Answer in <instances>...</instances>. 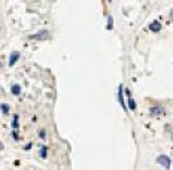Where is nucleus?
<instances>
[{
    "instance_id": "f257e3e1",
    "label": "nucleus",
    "mask_w": 173,
    "mask_h": 170,
    "mask_svg": "<svg viewBox=\"0 0 173 170\" xmlns=\"http://www.w3.org/2000/svg\"><path fill=\"white\" fill-rule=\"evenodd\" d=\"M49 36H51V33L48 30H40V31L34 33V34H30L29 39L30 41H46V39H49Z\"/></svg>"
},
{
    "instance_id": "f03ea898",
    "label": "nucleus",
    "mask_w": 173,
    "mask_h": 170,
    "mask_svg": "<svg viewBox=\"0 0 173 170\" xmlns=\"http://www.w3.org/2000/svg\"><path fill=\"white\" fill-rule=\"evenodd\" d=\"M157 163H158V164H161L164 169H170L172 160L169 158L167 155H158V157H157Z\"/></svg>"
},
{
    "instance_id": "7ed1b4c3",
    "label": "nucleus",
    "mask_w": 173,
    "mask_h": 170,
    "mask_svg": "<svg viewBox=\"0 0 173 170\" xmlns=\"http://www.w3.org/2000/svg\"><path fill=\"white\" fill-rule=\"evenodd\" d=\"M20 57H21V54H20V52L18 51H14V52H10V55H9V61H8V64H9V66L12 67V66H14V64L20 60Z\"/></svg>"
},
{
    "instance_id": "20e7f679",
    "label": "nucleus",
    "mask_w": 173,
    "mask_h": 170,
    "mask_svg": "<svg viewBox=\"0 0 173 170\" xmlns=\"http://www.w3.org/2000/svg\"><path fill=\"white\" fill-rule=\"evenodd\" d=\"M149 113H152V115H163L164 113V108L163 106H151L149 108Z\"/></svg>"
},
{
    "instance_id": "39448f33",
    "label": "nucleus",
    "mask_w": 173,
    "mask_h": 170,
    "mask_svg": "<svg viewBox=\"0 0 173 170\" xmlns=\"http://www.w3.org/2000/svg\"><path fill=\"white\" fill-rule=\"evenodd\" d=\"M149 30L151 31H160V30H161V22H158V21H154V22H151L149 24Z\"/></svg>"
},
{
    "instance_id": "423d86ee",
    "label": "nucleus",
    "mask_w": 173,
    "mask_h": 170,
    "mask_svg": "<svg viewBox=\"0 0 173 170\" xmlns=\"http://www.w3.org/2000/svg\"><path fill=\"white\" fill-rule=\"evenodd\" d=\"M10 93L14 94V96H20L21 94V85L20 84H14L10 88Z\"/></svg>"
},
{
    "instance_id": "0eeeda50",
    "label": "nucleus",
    "mask_w": 173,
    "mask_h": 170,
    "mask_svg": "<svg viewBox=\"0 0 173 170\" xmlns=\"http://www.w3.org/2000/svg\"><path fill=\"white\" fill-rule=\"evenodd\" d=\"M126 93H127V96H128V108H130V111H134L136 109V103H134V99L130 96V91L128 90H126Z\"/></svg>"
},
{
    "instance_id": "6e6552de",
    "label": "nucleus",
    "mask_w": 173,
    "mask_h": 170,
    "mask_svg": "<svg viewBox=\"0 0 173 170\" xmlns=\"http://www.w3.org/2000/svg\"><path fill=\"white\" fill-rule=\"evenodd\" d=\"M118 100H119V103H121V106L126 109V103H124V97H122V85H119V88H118Z\"/></svg>"
},
{
    "instance_id": "1a4fd4ad",
    "label": "nucleus",
    "mask_w": 173,
    "mask_h": 170,
    "mask_svg": "<svg viewBox=\"0 0 173 170\" xmlns=\"http://www.w3.org/2000/svg\"><path fill=\"white\" fill-rule=\"evenodd\" d=\"M0 111H2L5 115H6V113H9V111H10L9 104H8V103H2V104H0Z\"/></svg>"
},
{
    "instance_id": "9d476101",
    "label": "nucleus",
    "mask_w": 173,
    "mask_h": 170,
    "mask_svg": "<svg viewBox=\"0 0 173 170\" xmlns=\"http://www.w3.org/2000/svg\"><path fill=\"white\" fill-rule=\"evenodd\" d=\"M10 125H12V128H14V130H17V128H18V125H20V122H18V115H14V118H12Z\"/></svg>"
},
{
    "instance_id": "9b49d317",
    "label": "nucleus",
    "mask_w": 173,
    "mask_h": 170,
    "mask_svg": "<svg viewBox=\"0 0 173 170\" xmlns=\"http://www.w3.org/2000/svg\"><path fill=\"white\" fill-rule=\"evenodd\" d=\"M39 155H40V158H46V155H48V146H42L40 151H39Z\"/></svg>"
},
{
    "instance_id": "f8f14e48",
    "label": "nucleus",
    "mask_w": 173,
    "mask_h": 170,
    "mask_svg": "<svg viewBox=\"0 0 173 170\" xmlns=\"http://www.w3.org/2000/svg\"><path fill=\"white\" fill-rule=\"evenodd\" d=\"M112 25H114V20H112V17H109L107 18V30H112L114 29Z\"/></svg>"
},
{
    "instance_id": "ddd939ff",
    "label": "nucleus",
    "mask_w": 173,
    "mask_h": 170,
    "mask_svg": "<svg viewBox=\"0 0 173 170\" xmlns=\"http://www.w3.org/2000/svg\"><path fill=\"white\" fill-rule=\"evenodd\" d=\"M12 137H14V140H20V136H18V133H17V130H14V132H12Z\"/></svg>"
},
{
    "instance_id": "4468645a",
    "label": "nucleus",
    "mask_w": 173,
    "mask_h": 170,
    "mask_svg": "<svg viewBox=\"0 0 173 170\" xmlns=\"http://www.w3.org/2000/svg\"><path fill=\"white\" fill-rule=\"evenodd\" d=\"M39 137L40 139H45L46 137V132H45V130H40V132H39Z\"/></svg>"
},
{
    "instance_id": "2eb2a0df",
    "label": "nucleus",
    "mask_w": 173,
    "mask_h": 170,
    "mask_svg": "<svg viewBox=\"0 0 173 170\" xmlns=\"http://www.w3.org/2000/svg\"><path fill=\"white\" fill-rule=\"evenodd\" d=\"M31 146H33V143H27V145L24 146V149H26V151H29V149H31Z\"/></svg>"
},
{
    "instance_id": "dca6fc26",
    "label": "nucleus",
    "mask_w": 173,
    "mask_h": 170,
    "mask_svg": "<svg viewBox=\"0 0 173 170\" xmlns=\"http://www.w3.org/2000/svg\"><path fill=\"white\" fill-rule=\"evenodd\" d=\"M170 18L173 20V9H172V12H170Z\"/></svg>"
},
{
    "instance_id": "f3484780",
    "label": "nucleus",
    "mask_w": 173,
    "mask_h": 170,
    "mask_svg": "<svg viewBox=\"0 0 173 170\" xmlns=\"http://www.w3.org/2000/svg\"><path fill=\"white\" fill-rule=\"evenodd\" d=\"M172 140H173V134H172Z\"/></svg>"
},
{
    "instance_id": "a211bd4d",
    "label": "nucleus",
    "mask_w": 173,
    "mask_h": 170,
    "mask_svg": "<svg viewBox=\"0 0 173 170\" xmlns=\"http://www.w3.org/2000/svg\"><path fill=\"white\" fill-rule=\"evenodd\" d=\"M0 66H2V64H0Z\"/></svg>"
},
{
    "instance_id": "6ab92c4d",
    "label": "nucleus",
    "mask_w": 173,
    "mask_h": 170,
    "mask_svg": "<svg viewBox=\"0 0 173 170\" xmlns=\"http://www.w3.org/2000/svg\"><path fill=\"white\" fill-rule=\"evenodd\" d=\"M109 2H110V0H109Z\"/></svg>"
}]
</instances>
